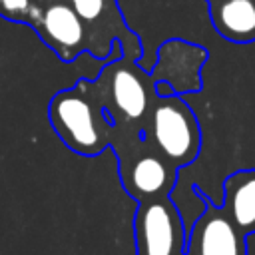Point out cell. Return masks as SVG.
<instances>
[{
  "instance_id": "8992f818",
  "label": "cell",
  "mask_w": 255,
  "mask_h": 255,
  "mask_svg": "<svg viewBox=\"0 0 255 255\" xmlns=\"http://www.w3.org/2000/svg\"><path fill=\"white\" fill-rule=\"evenodd\" d=\"M209 54L203 46L181 40L169 38L157 48V60L149 76L155 82H165L175 96L197 94L203 88L201 70Z\"/></svg>"
},
{
  "instance_id": "ba28073f",
  "label": "cell",
  "mask_w": 255,
  "mask_h": 255,
  "mask_svg": "<svg viewBox=\"0 0 255 255\" xmlns=\"http://www.w3.org/2000/svg\"><path fill=\"white\" fill-rule=\"evenodd\" d=\"M38 20V34L62 60L70 62L76 54L90 50L88 30L70 2L50 4Z\"/></svg>"
},
{
  "instance_id": "8fae6325",
  "label": "cell",
  "mask_w": 255,
  "mask_h": 255,
  "mask_svg": "<svg viewBox=\"0 0 255 255\" xmlns=\"http://www.w3.org/2000/svg\"><path fill=\"white\" fill-rule=\"evenodd\" d=\"M6 16L10 14V18H18L16 14H26L28 12V0H0Z\"/></svg>"
},
{
  "instance_id": "6da1fadb",
  "label": "cell",
  "mask_w": 255,
  "mask_h": 255,
  "mask_svg": "<svg viewBox=\"0 0 255 255\" xmlns=\"http://www.w3.org/2000/svg\"><path fill=\"white\" fill-rule=\"evenodd\" d=\"M48 118L58 137L86 157L112 147L118 135L94 80H78L72 88L58 92L50 102Z\"/></svg>"
},
{
  "instance_id": "9c48e42d",
  "label": "cell",
  "mask_w": 255,
  "mask_h": 255,
  "mask_svg": "<svg viewBox=\"0 0 255 255\" xmlns=\"http://www.w3.org/2000/svg\"><path fill=\"white\" fill-rule=\"evenodd\" d=\"M215 32L233 44L255 42V0H205Z\"/></svg>"
},
{
  "instance_id": "3957f363",
  "label": "cell",
  "mask_w": 255,
  "mask_h": 255,
  "mask_svg": "<svg viewBox=\"0 0 255 255\" xmlns=\"http://www.w3.org/2000/svg\"><path fill=\"white\" fill-rule=\"evenodd\" d=\"M139 135L175 169L193 163L201 151V128L181 96H155Z\"/></svg>"
},
{
  "instance_id": "7a4b0ae2",
  "label": "cell",
  "mask_w": 255,
  "mask_h": 255,
  "mask_svg": "<svg viewBox=\"0 0 255 255\" xmlns=\"http://www.w3.org/2000/svg\"><path fill=\"white\" fill-rule=\"evenodd\" d=\"M141 54L124 52L120 58H108L98 78L94 80L108 116L120 131H137L147 116L149 104L155 98L149 70H143L137 60Z\"/></svg>"
},
{
  "instance_id": "52a82bcc",
  "label": "cell",
  "mask_w": 255,
  "mask_h": 255,
  "mask_svg": "<svg viewBox=\"0 0 255 255\" xmlns=\"http://www.w3.org/2000/svg\"><path fill=\"white\" fill-rule=\"evenodd\" d=\"M201 193V191H199ZM203 213L187 235L185 253L189 255H245V235L233 225L223 207L213 205L203 193Z\"/></svg>"
},
{
  "instance_id": "5b68a950",
  "label": "cell",
  "mask_w": 255,
  "mask_h": 255,
  "mask_svg": "<svg viewBox=\"0 0 255 255\" xmlns=\"http://www.w3.org/2000/svg\"><path fill=\"white\" fill-rule=\"evenodd\" d=\"M137 203L133 219L137 255H185V223L169 195Z\"/></svg>"
},
{
  "instance_id": "30bf717a",
  "label": "cell",
  "mask_w": 255,
  "mask_h": 255,
  "mask_svg": "<svg viewBox=\"0 0 255 255\" xmlns=\"http://www.w3.org/2000/svg\"><path fill=\"white\" fill-rule=\"evenodd\" d=\"M225 213L241 235L255 231V169H239L223 181Z\"/></svg>"
},
{
  "instance_id": "277c9868",
  "label": "cell",
  "mask_w": 255,
  "mask_h": 255,
  "mask_svg": "<svg viewBox=\"0 0 255 255\" xmlns=\"http://www.w3.org/2000/svg\"><path fill=\"white\" fill-rule=\"evenodd\" d=\"M112 149L118 157L122 185L133 199L141 201L171 195L179 169L145 143L137 131L118 129Z\"/></svg>"
}]
</instances>
